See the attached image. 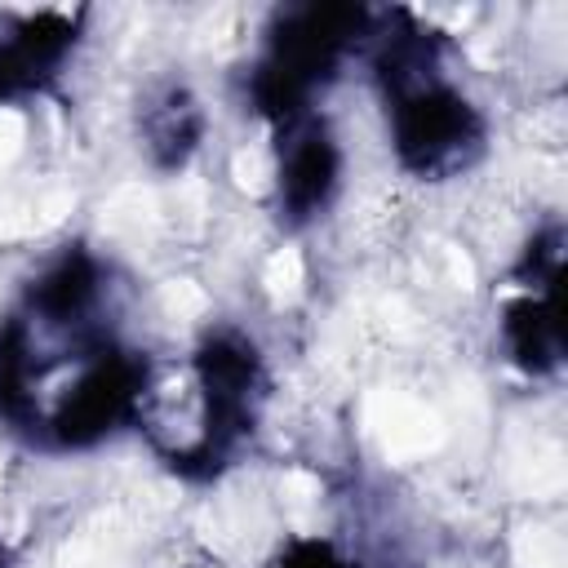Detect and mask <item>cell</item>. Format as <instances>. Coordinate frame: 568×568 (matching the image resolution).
<instances>
[{
    "label": "cell",
    "instance_id": "2",
    "mask_svg": "<svg viewBox=\"0 0 568 568\" xmlns=\"http://www.w3.org/2000/svg\"><path fill=\"white\" fill-rule=\"evenodd\" d=\"M515 564L519 568H564V537L546 524H528L515 532Z\"/></svg>",
    "mask_w": 568,
    "mask_h": 568
},
{
    "label": "cell",
    "instance_id": "1",
    "mask_svg": "<svg viewBox=\"0 0 568 568\" xmlns=\"http://www.w3.org/2000/svg\"><path fill=\"white\" fill-rule=\"evenodd\" d=\"M302 280H306V262L293 244L275 248L266 262H262V288L275 297V302H293L302 293Z\"/></svg>",
    "mask_w": 568,
    "mask_h": 568
}]
</instances>
